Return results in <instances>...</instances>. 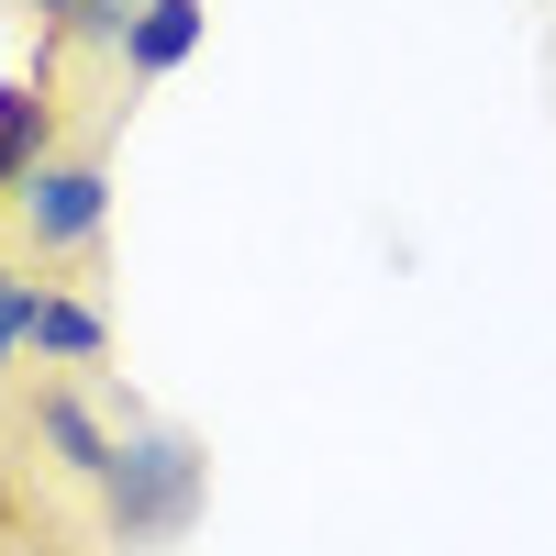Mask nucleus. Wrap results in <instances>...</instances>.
<instances>
[{"label":"nucleus","mask_w":556,"mask_h":556,"mask_svg":"<svg viewBox=\"0 0 556 556\" xmlns=\"http://www.w3.org/2000/svg\"><path fill=\"white\" fill-rule=\"evenodd\" d=\"M201 490H212V468H201L190 434H167V424H123L112 479H101V545L146 556V545H167V534H190V523H201Z\"/></svg>","instance_id":"nucleus-1"},{"label":"nucleus","mask_w":556,"mask_h":556,"mask_svg":"<svg viewBox=\"0 0 556 556\" xmlns=\"http://www.w3.org/2000/svg\"><path fill=\"white\" fill-rule=\"evenodd\" d=\"M12 223H23V245H34L45 267H78L89 245L112 235V167H101V146H56V156L23 178Z\"/></svg>","instance_id":"nucleus-2"},{"label":"nucleus","mask_w":556,"mask_h":556,"mask_svg":"<svg viewBox=\"0 0 556 556\" xmlns=\"http://www.w3.org/2000/svg\"><path fill=\"white\" fill-rule=\"evenodd\" d=\"M23 434L45 445V468H56V479H78V490H101V479H112V445H123V424H101L78 379H34Z\"/></svg>","instance_id":"nucleus-3"},{"label":"nucleus","mask_w":556,"mask_h":556,"mask_svg":"<svg viewBox=\"0 0 556 556\" xmlns=\"http://www.w3.org/2000/svg\"><path fill=\"white\" fill-rule=\"evenodd\" d=\"M34 367H112V312L89 290H56V278H34V334H23Z\"/></svg>","instance_id":"nucleus-4"},{"label":"nucleus","mask_w":556,"mask_h":556,"mask_svg":"<svg viewBox=\"0 0 556 556\" xmlns=\"http://www.w3.org/2000/svg\"><path fill=\"white\" fill-rule=\"evenodd\" d=\"M56 156V78H0V212L23 201V178Z\"/></svg>","instance_id":"nucleus-5"},{"label":"nucleus","mask_w":556,"mask_h":556,"mask_svg":"<svg viewBox=\"0 0 556 556\" xmlns=\"http://www.w3.org/2000/svg\"><path fill=\"white\" fill-rule=\"evenodd\" d=\"M201 34H212V0H146V12H134V34H123V78L134 89H156V78H178L201 56Z\"/></svg>","instance_id":"nucleus-6"},{"label":"nucleus","mask_w":556,"mask_h":556,"mask_svg":"<svg viewBox=\"0 0 556 556\" xmlns=\"http://www.w3.org/2000/svg\"><path fill=\"white\" fill-rule=\"evenodd\" d=\"M23 334H34V267L0 256V379L23 367Z\"/></svg>","instance_id":"nucleus-7"},{"label":"nucleus","mask_w":556,"mask_h":556,"mask_svg":"<svg viewBox=\"0 0 556 556\" xmlns=\"http://www.w3.org/2000/svg\"><path fill=\"white\" fill-rule=\"evenodd\" d=\"M89 12V0H23V23H45V34H56V23H78Z\"/></svg>","instance_id":"nucleus-8"}]
</instances>
